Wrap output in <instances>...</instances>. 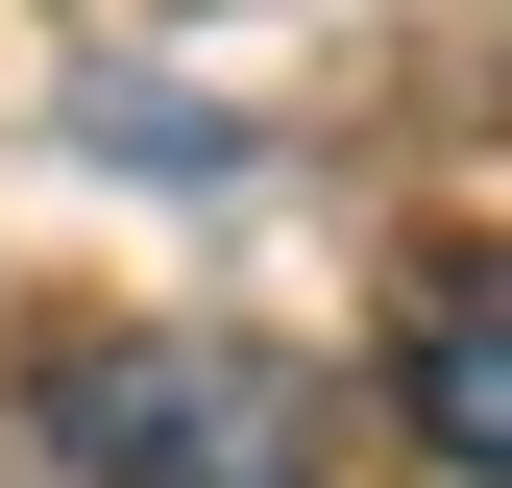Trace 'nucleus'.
<instances>
[{"instance_id":"nucleus-2","label":"nucleus","mask_w":512,"mask_h":488,"mask_svg":"<svg viewBox=\"0 0 512 488\" xmlns=\"http://www.w3.org/2000/svg\"><path fill=\"white\" fill-rule=\"evenodd\" d=\"M391 415H415V464H464V488H512V244L415 293V342H391Z\"/></svg>"},{"instance_id":"nucleus-1","label":"nucleus","mask_w":512,"mask_h":488,"mask_svg":"<svg viewBox=\"0 0 512 488\" xmlns=\"http://www.w3.org/2000/svg\"><path fill=\"white\" fill-rule=\"evenodd\" d=\"M49 440L98 488H317V366L293 342H49Z\"/></svg>"}]
</instances>
